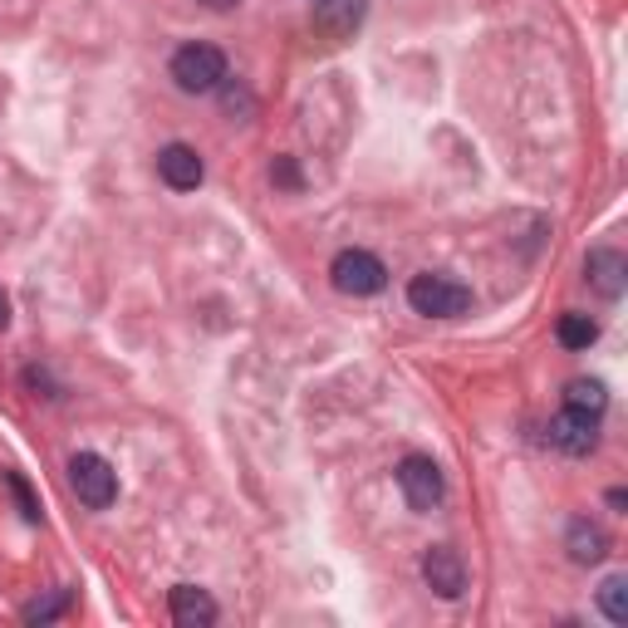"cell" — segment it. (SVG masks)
<instances>
[{
    "label": "cell",
    "mask_w": 628,
    "mask_h": 628,
    "mask_svg": "<svg viewBox=\"0 0 628 628\" xmlns=\"http://www.w3.org/2000/svg\"><path fill=\"white\" fill-rule=\"evenodd\" d=\"M172 84L182 89V94H211V89L226 84V55H221L217 45H182L177 55H172Z\"/></svg>",
    "instance_id": "obj_1"
},
{
    "label": "cell",
    "mask_w": 628,
    "mask_h": 628,
    "mask_svg": "<svg viewBox=\"0 0 628 628\" xmlns=\"http://www.w3.org/2000/svg\"><path fill=\"white\" fill-rule=\"evenodd\" d=\"M408 305L418 314H428V319H457V314L472 310V290L457 286V280H447V276L422 270V276L408 280Z\"/></svg>",
    "instance_id": "obj_2"
},
{
    "label": "cell",
    "mask_w": 628,
    "mask_h": 628,
    "mask_svg": "<svg viewBox=\"0 0 628 628\" xmlns=\"http://www.w3.org/2000/svg\"><path fill=\"white\" fill-rule=\"evenodd\" d=\"M329 280H334V290H339V295L363 300V295H379V290L388 286V266H383L373 251L353 246V251H339V256H334Z\"/></svg>",
    "instance_id": "obj_3"
},
{
    "label": "cell",
    "mask_w": 628,
    "mask_h": 628,
    "mask_svg": "<svg viewBox=\"0 0 628 628\" xmlns=\"http://www.w3.org/2000/svg\"><path fill=\"white\" fill-rule=\"evenodd\" d=\"M69 486H74V496L89 511H108L118 501V472L98 452H74L69 457Z\"/></svg>",
    "instance_id": "obj_4"
},
{
    "label": "cell",
    "mask_w": 628,
    "mask_h": 628,
    "mask_svg": "<svg viewBox=\"0 0 628 628\" xmlns=\"http://www.w3.org/2000/svg\"><path fill=\"white\" fill-rule=\"evenodd\" d=\"M393 476H398V491L403 501L412 505V511H438L442 496H447V481H442V467L432 457H422V452H412V457H403L398 467H393Z\"/></svg>",
    "instance_id": "obj_5"
},
{
    "label": "cell",
    "mask_w": 628,
    "mask_h": 628,
    "mask_svg": "<svg viewBox=\"0 0 628 628\" xmlns=\"http://www.w3.org/2000/svg\"><path fill=\"white\" fill-rule=\"evenodd\" d=\"M594 442H600V418L580 408H565L560 418H550V447L565 457H590Z\"/></svg>",
    "instance_id": "obj_6"
},
{
    "label": "cell",
    "mask_w": 628,
    "mask_h": 628,
    "mask_svg": "<svg viewBox=\"0 0 628 628\" xmlns=\"http://www.w3.org/2000/svg\"><path fill=\"white\" fill-rule=\"evenodd\" d=\"M422 580H428V590L438 600H462L467 594V565H462V555L452 545H432L422 555Z\"/></svg>",
    "instance_id": "obj_7"
},
{
    "label": "cell",
    "mask_w": 628,
    "mask_h": 628,
    "mask_svg": "<svg viewBox=\"0 0 628 628\" xmlns=\"http://www.w3.org/2000/svg\"><path fill=\"white\" fill-rule=\"evenodd\" d=\"M584 276H590L594 295L624 300V290H628V256H624V251H614V246H594L590 256H584Z\"/></svg>",
    "instance_id": "obj_8"
},
{
    "label": "cell",
    "mask_w": 628,
    "mask_h": 628,
    "mask_svg": "<svg viewBox=\"0 0 628 628\" xmlns=\"http://www.w3.org/2000/svg\"><path fill=\"white\" fill-rule=\"evenodd\" d=\"M158 177L167 182L172 191H197V187H201V177H207V167H201L197 148H187V143H167V148L158 153Z\"/></svg>",
    "instance_id": "obj_9"
},
{
    "label": "cell",
    "mask_w": 628,
    "mask_h": 628,
    "mask_svg": "<svg viewBox=\"0 0 628 628\" xmlns=\"http://www.w3.org/2000/svg\"><path fill=\"white\" fill-rule=\"evenodd\" d=\"M369 15V0H314V30L324 39H349Z\"/></svg>",
    "instance_id": "obj_10"
},
{
    "label": "cell",
    "mask_w": 628,
    "mask_h": 628,
    "mask_svg": "<svg viewBox=\"0 0 628 628\" xmlns=\"http://www.w3.org/2000/svg\"><path fill=\"white\" fill-rule=\"evenodd\" d=\"M167 614L177 628H211L217 624V600H211L207 590H197V584H177V590L167 594Z\"/></svg>",
    "instance_id": "obj_11"
},
{
    "label": "cell",
    "mask_w": 628,
    "mask_h": 628,
    "mask_svg": "<svg viewBox=\"0 0 628 628\" xmlns=\"http://www.w3.org/2000/svg\"><path fill=\"white\" fill-rule=\"evenodd\" d=\"M565 550H570L574 565H600L604 555H609V535L600 531V525L590 521V515H580V521H570V535H565Z\"/></svg>",
    "instance_id": "obj_12"
},
{
    "label": "cell",
    "mask_w": 628,
    "mask_h": 628,
    "mask_svg": "<svg viewBox=\"0 0 628 628\" xmlns=\"http://www.w3.org/2000/svg\"><path fill=\"white\" fill-rule=\"evenodd\" d=\"M555 339H560L570 353H584L594 339H600V324H594L590 314H560V324H555Z\"/></svg>",
    "instance_id": "obj_13"
},
{
    "label": "cell",
    "mask_w": 628,
    "mask_h": 628,
    "mask_svg": "<svg viewBox=\"0 0 628 628\" xmlns=\"http://www.w3.org/2000/svg\"><path fill=\"white\" fill-rule=\"evenodd\" d=\"M565 403H570V408H580V412H594V418H600V412L609 408V393H604V383H600V379H574L570 388H565Z\"/></svg>",
    "instance_id": "obj_14"
},
{
    "label": "cell",
    "mask_w": 628,
    "mask_h": 628,
    "mask_svg": "<svg viewBox=\"0 0 628 628\" xmlns=\"http://www.w3.org/2000/svg\"><path fill=\"white\" fill-rule=\"evenodd\" d=\"M600 609L609 624H628V574H609L600 584Z\"/></svg>",
    "instance_id": "obj_15"
},
{
    "label": "cell",
    "mask_w": 628,
    "mask_h": 628,
    "mask_svg": "<svg viewBox=\"0 0 628 628\" xmlns=\"http://www.w3.org/2000/svg\"><path fill=\"white\" fill-rule=\"evenodd\" d=\"M65 609H69V590H49L45 600H30L25 609H20V619L25 624H55Z\"/></svg>",
    "instance_id": "obj_16"
},
{
    "label": "cell",
    "mask_w": 628,
    "mask_h": 628,
    "mask_svg": "<svg viewBox=\"0 0 628 628\" xmlns=\"http://www.w3.org/2000/svg\"><path fill=\"white\" fill-rule=\"evenodd\" d=\"M270 182H276V187H286V191H300V187H305V177H300V162L295 158H276V162H270Z\"/></svg>",
    "instance_id": "obj_17"
},
{
    "label": "cell",
    "mask_w": 628,
    "mask_h": 628,
    "mask_svg": "<svg viewBox=\"0 0 628 628\" xmlns=\"http://www.w3.org/2000/svg\"><path fill=\"white\" fill-rule=\"evenodd\" d=\"M5 486H10V496H15V501H20V515H25V521H39V501H35V496H30L25 476H20V472H10V476H5Z\"/></svg>",
    "instance_id": "obj_18"
},
{
    "label": "cell",
    "mask_w": 628,
    "mask_h": 628,
    "mask_svg": "<svg viewBox=\"0 0 628 628\" xmlns=\"http://www.w3.org/2000/svg\"><path fill=\"white\" fill-rule=\"evenodd\" d=\"M0 329H10V300H5V290H0Z\"/></svg>",
    "instance_id": "obj_19"
},
{
    "label": "cell",
    "mask_w": 628,
    "mask_h": 628,
    "mask_svg": "<svg viewBox=\"0 0 628 628\" xmlns=\"http://www.w3.org/2000/svg\"><path fill=\"white\" fill-rule=\"evenodd\" d=\"M201 5H207V10H236L241 0H201Z\"/></svg>",
    "instance_id": "obj_20"
}]
</instances>
